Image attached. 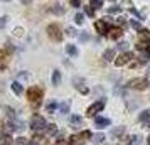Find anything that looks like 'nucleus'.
<instances>
[{"label": "nucleus", "mask_w": 150, "mask_h": 145, "mask_svg": "<svg viewBox=\"0 0 150 145\" xmlns=\"http://www.w3.org/2000/svg\"><path fill=\"white\" fill-rule=\"evenodd\" d=\"M27 100L32 106H39L42 101V90L39 86H30L27 90Z\"/></svg>", "instance_id": "1"}, {"label": "nucleus", "mask_w": 150, "mask_h": 145, "mask_svg": "<svg viewBox=\"0 0 150 145\" xmlns=\"http://www.w3.org/2000/svg\"><path fill=\"white\" fill-rule=\"evenodd\" d=\"M46 127H47V123H46L44 117H41V115H34V117H32V120H30V128L34 132L46 130Z\"/></svg>", "instance_id": "2"}, {"label": "nucleus", "mask_w": 150, "mask_h": 145, "mask_svg": "<svg viewBox=\"0 0 150 145\" xmlns=\"http://www.w3.org/2000/svg\"><path fill=\"white\" fill-rule=\"evenodd\" d=\"M47 35L52 39V41L59 42L62 39V32H61V27L57 25V24H51L47 25Z\"/></svg>", "instance_id": "3"}, {"label": "nucleus", "mask_w": 150, "mask_h": 145, "mask_svg": "<svg viewBox=\"0 0 150 145\" xmlns=\"http://www.w3.org/2000/svg\"><path fill=\"white\" fill-rule=\"evenodd\" d=\"M132 59H133V52H123V54H120V56L115 59V66H116V68L127 66V64L132 61Z\"/></svg>", "instance_id": "4"}, {"label": "nucleus", "mask_w": 150, "mask_h": 145, "mask_svg": "<svg viewBox=\"0 0 150 145\" xmlns=\"http://www.w3.org/2000/svg\"><path fill=\"white\" fill-rule=\"evenodd\" d=\"M149 79L147 78H137V79H133V81H130V88H133V90H145L147 86H149Z\"/></svg>", "instance_id": "5"}, {"label": "nucleus", "mask_w": 150, "mask_h": 145, "mask_svg": "<svg viewBox=\"0 0 150 145\" xmlns=\"http://www.w3.org/2000/svg\"><path fill=\"white\" fill-rule=\"evenodd\" d=\"M103 106H105V101H103V100H101V101H96V103H93V105H91V106L88 108L86 115H88V117H95L98 111H101V110H103Z\"/></svg>", "instance_id": "6"}, {"label": "nucleus", "mask_w": 150, "mask_h": 145, "mask_svg": "<svg viewBox=\"0 0 150 145\" xmlns=\"http://www.w3.org/2000/svg\"><path fill=\"white\" fill-rule=\"evenodd\" d=\"M88 138H91V132H88V130H84V132H81L79 135H74V137L71 138L74 144H84Z\"/></svg>", "instance_id": "7"}, {"label": "nucleus", "mask_w": 150, "mask_h": 145, "mask_svg": "<svg viewBox=\"0 0 150 145\" xmlns=\"http://www.w3.org/2000/svg\"><path fill=\"white\" fill-rule=\"evenodd\" d=\"M95 29L100 34H108V24L105 21H96L95 22Z\"/></svg>", "instance_id": "8"}, {"label": "nucleus", "mask_w": 150, "mask_h": 145, "mask_svg": "<svg viewBox=\"0 0 150 145\" xmlns=\"http://www.w3.org/2000/svg\"><path fill=\"white\" fill-rule=\"evenodd\" d=\"M122 34H123V30L120 27H113V29H110L108 39H118V37H122Z\"/></svg>", "instance_id": "9"}, {"label": "nucleus", "mask_w": 150, "mask_h": 145, "mask_svg": "<svg viewBox=\"0 0 150 145\" xmlns=\"http://www.w3.org/2000/svg\"><path fill=\"white\" fill-rule=\"evenodd\" d=\"M95 125L98 127V128H105V127L110 125V120L108 118H103V117H96L95 118Z\"/></svg>", "instance_id": "10"}, {"label": "nucleus", "mask_w": 150, "mask_h": 145, "mask_svg": "<svg viewBox=\"0 0 150 145\" xmlns=\"http://www.w3.org/2000/svg\"><path fill=\"white\" fill-rule=\"evenodd\" d=\"M138 120H140L147 128H150V111H142V115L138 117Z\"/></svg>", "instance_id": "11"}, {"label": "nucleus", "mask_w": 150, "mask_h": 145, "mask_svg": "<svg viewBox=\"0 0 150 145\" xmlns=\"http://www.w3.org/2000/svg\"><path fill=\"white\" fill-rule=\"evenodd\" d=\"M138 39H140V42H149L150 41V30H147V29H140V32H138Z\"/></svg>", "instance_id": "12"}, {"label": "nucleus", "mask_w": 150, "mask_h": 145, "mask_svg": "<svg viewBox=\"0 0 150 145\" xmlns=\"http://www.w3.org/2000/svg\"><path fill=\"white\" fill-rule=\"evenodd\" d=\"M69 123H71V127H73V128H79V127L83 125V120H81V117L73 115V117H71V120H69Z\"/></svg>", "instance_id": "13"}, {"label": "nucleus", "mask_w": 150, "mask_h": 145, "mask_svg": "<svg viewBox=\"0 0 150 145\" xmlns=\"http://www.w3.org/2000/svg\"><path fill=\"white\" fill-rule=\"evenodd\" d=\"M30 145H46V138H44V137H39V135H35V137L32 138Z\"/></svg>", "instance_id": "14"}, {"label": "nucleus", "mask_w": 150, "mask_h": 145, "mask_svg": "<svg viewBox=\"0 0 150 145\" xmlns=\"http://www.w3.org/2000/svg\"><path fill=\"white\" fill-rule=\"evenodd\" d=\"M0 145H14V140H12L10 135H4L0 138Z\"/></svg>", "instance_id": "15"}, {"label": "nucleus", "mask_w": 150, "mask_h": 145, "mask_svg": "<svg viewBox=\"0 0 150 145\" xmlns=\"http://www.w3.org/2000/svg\"><path fill=\"white\" fill-rule=\"evenodd\" d=\"M59 83H61V73L59 71H54L52 73V84L54 86H59Z\"/></svg>", "instance_id": "16"}, {"label": "nucleus", "mask_w": 150, "mask_h": 145, "mask_svg": "<svg viewBox=\"0 0 150 145\" xmlns=\"http://www.w3.org/2000/svg\"><path fill=\"white\" fill-rule=\"evenodd\" d=\"M12 90H14V93L15 95H22V91H24V88H22V84L21 83H12Z\"/></svg>", "instance_id": "17"}, {"label": "nucleus", "mask_w": 150, "mask_h": 145, "mask_svg": "<svg viewBox=\"0 0 150 145\" xmlns=\"http://www.w3.org/2000/svg\"><path fill=\"white\" fill-rule=\"evenodd\" d=\"M111 133H113V137H122L125 133V127H116V128L111 130Z\"/></svg>", "instance_id": "18"}, {"label": "nucleus", "mask_w": 150, "mask_h": 145, "mask_svg": "<svg viewBox=\"0 0 150 145\" xmlns=\"http://www.w3.org/2000/svg\"><path fill=\"white\" fill-rule=\"evenodd\" d=\"M14 145H30V142L25 137H19L17 140H14Z\"/></svg>", "instance_id": "19"}, {"label": "nucleus", "mask_w": 150, "mask_h": 145, "mask_svg": "<svg viewBox=\"0 0 150 145\" xmlns=\"http://www.w3.org/2000/svg\"><path fill=\"white\" fill-rule=\"evenodd\" d=\"M66 52H68L69 56H76L78 54V49H76L73 44H68V46H66Z\"/></svg>", "instance_id": "20"}, {"label": "nucleus", "mask_w": 150, "mask_h": 145, "mask_svg": "<svg viewBox=\"0 0 150 145\" xmlns=\"http://www.w3.org/2000/svg\"><path fill=\"white\" fill-rule=\"evenodd\" d=\"M7 62V52L5 51H0V68H4Z\"/></svg>", "instance_id": "21"}, {"label": "nucleus", "mask_w": 150, "mask_h": 145, "mask_svg": "<svg viewBox=\"0 0 150 145\" xmlns=\"http://www.w3.org/2000/svg\"><path fill=\"white\" fill-rule=\"evenodd\" d=\"M46 130H47V135H54L56 132H57V128H56V125L54 123H51L46 127Z\"/></svg>", "instance_id": "22"}, {"label": "nucleus", "mask_w": 150, "mask_h": 145, "mask_svg": "<svg viewBox=\"0 0 150 145\" xmlns=\"http://www.w3.org/2000/svg\"><path fill=\"white\" fill-rule=\"evenodd\" d=\"M113 57H115V51H113V49H108V51L105 52V59H106V61H111Z\"/></svg>", "instance_id": "23"}, {"label": "nucleus", "mask_w": 150, "mask_h": 145, "mask_svg": "<svg viewBox=\"0 0 150 145\" xmlns=\"http://www.w3.org/2000/svg\"><path fill=\"white\" fill-rule=\"evenodd\" d=\"M59 111H61V113H68V111H69V101H64V103H61V106H59Z\"/></svg>", "instance_id": "24"}, {"label": "nucleus", "mask_w": 150, "mask_h": 145, "mask_svg": "<svg viewBox=\"0 0 150 145\" xmlns=\"http://www.w3.org/2000/svg\"><path fill=\"white\" fill-rule=\"evenodd\" d=\"M56 108H57V103H56V101H51V103L47 105V108H46V110H47V113H52Z\"/></svg>", "instance_id": "25"}, {"label": "nucleus", "mask_w": 150, "mask_h": 145, "mask_svg": "<svg viewBox=\"0 0 150 145\" xmlns=\"http://www.w3.org/2000/svg\"><path fill=\"white\" fill-rule=\"evenodd\" d=\"M103 5V0H91V7L93 8H100Z\"/></svg>", "instance_id": "26"}, {"label": "nucleus", "mask_w": 150, "mask_h": 145, "mask_svg": "<svg viewBox=\"0 0 150 145\" xmlns=\"http://www.w3.org/2000/svg\"><path fill=\"white\" fill-rule=\"evenodd\" d=\"M74 22L78 24V25H81L83 22H84V17H83V14H76V17H74Z\"/></svg>", "instance_id": "27"}, {"label": "nucleus", "mask_w": 150, "mask_h": 145, "mask_svg": "<svg viewBox=\"0 0 150 145\" xmlns=\"http://www.w3.org/2000/svg\"><path fill=\"white\" fill-rule=\"evenodd\" d=\"M5 113H7V117H8V118H12V120L15 118V115H14V110H12V108H8V106H5Z\"/></svg>", "instance_id": "28"}, {"label": "nucleus", "mask_w": 150, "mask_h": 145, "mask_svg": "<svg viewBox=\"0 0 150 145\" xmlns=\"http://www.w3.org/2000/svg\"><path fill=\"white\" fill-rule=\"evenodd\" d=\"M95 140L98 144H101L103 140H105V135H103V133H98V135H95Z\"/></svg>", "instance_id": "29"}, {"label": "nucleus", "mask_w": 150, "mask_h": 145, "mask_svg": "<svg viewBox=\"0 0 150 145\" xmlns=\"http://www.w3.org/2000/svg\"><path fill=\"white\" fill-rule=\"evenodd\" d=\"M130 145H140V137L137 135V137L132 138V142H130Z\"/></svg>", "instance_id": "30"}, {"label": "nucleus", "mask_w": 150, "mask_h": 145, "mask_svg": "<svg viewBox=\"0 0 150 145\" xmlns=\"http://www.w3.org/2000/svg\"><path fill=\"white\" fill-rule=\"evenodd\" d=\"M137 49H138V51H143V49H147V42H138V44H137Z\"/></svg>", "instance_id": "31"}, {"label": "nucleus", "mask_w": 150, "mask_h": 145, "mask_svg": "<svg viewBox=\"0 0 150 145\" xmlns=\"http://www.w3.org/2000/svg\"><path fill=\"white\" fill-rule=\"evenodd\" d=\"M69 2H71L73 7H79V5H81V0H69Z\"/></svg>", "instance_id": "32"}, {"label": "nucleus", "mask_w": 150, "mask_h": 145, "mask_svg": "<svg viewBox=\"0 0 150 145\" xmlns=\"http://www.w3.org/2000/svg\"><path fill=\"white\" fill-rule=\"evenodd\" d=\"M5 24H7V17H2V19H0V29L4 27Z\"/></svg>", "instance_id": "33"}, {"label": "nucleus", "mask_w": 150, "mask_h": 145, "mask_svg": "<svg viewBox=\"0 0 150 145\" xmlns=\"http://www.w3.org/2000/svg\"><path fill=\"white\" fill-rule=\"evenodd\" d=\"M86 14H88V15H95V10H93V7H86Z\"/></svg>", "instance_id": "34"}, {"label": "nucleus", "mask_w": 150, "mask_h": 145, "mask_svg": "<svg viewBox=\"0 0 150 145\" xmlns=\"http://www.w3.org/2000/svg\"><path fill=\"white\" fill-rule=\"evenodd\" d=\"M56 145H69V142H68V140H57Z\"/></svg>", "instance_id": "35"}, {"label": "nucleus", "mask_w": 150, "mask_h": 145, "mask_svg": "<svg viewBox=\"0 0 150 145\" xmlns=\"http://www.w3.org/2000/svg\"><path fill=\"white\" fill-rule=\"evenodd\" d=\"M68 35H76V32H74V29H73V27L68 29Z\"/></svg>", "instance_id": "36"}, {"label": "nucleus", "mask_w": 150, "mask_h": 145, "mask_svg": "<svg viewBox=\"0 0 150 145\" xmlns=\"http://www.w3.org/2000/svg\"><path fill=\"white\" fill-rule=\"evenodd\" d=\"M118 10H120L118 7H111V8L108 10V12H110V14H115V12H118Z\"/></svg>", "instance_id": "37"}, {"label": "nucleus", "mask_w": 150, "mask_h": 145, "mask_svg": "<svg viewBox=\"0 0 150 145\" xmlns=\"http://www.w3.org/2000/svg\"><path fill=\"white\" fill-rule=\"evenodd\" d=\"M88 39H89L88 34H83V35H81V41H88Z\"/></svg>", "instance_id": "38"}, {"label": "nucleus", "mask_w": 150, "mask_h": 145, "mask_svg": "<svg viewBox=\"0 0 150 145\" xmlns=\"http://www.w3.org/2000/svg\"><path fill=\"white\" fill-rule=\"evenodd\" d=\"M132 25H133L135 29H140V25H138V22H135V21H132Z\"/></svg>", "instance_id": "39"}, {"label": "nucleus", "mask_w": 150, "mask_h": 145, "mask_svg": "<svg viewBox=\"0 0 150 145\" xmlns=\"http://www.w3.org/2000/svg\"><path fill=\"white\" fill-rule=\"evenodd\" d=\"M149 81H150V66H149Z\"/></svg>", "instance_id": "40"}, {"label": "nucleus", "mask_w": 150, "mask_h": 145, "mask_svg": "<svg viewBox=\"0 0 150 145\" xmlns=\"http://www.w3.org/2000/svg\"><path fill=\"white\" fill-rule=\"evenodd\" d=\"M0 130H2V123H0Z\"/></svg>", "instance_id": "41"}, {"label": "nucleus", "mask_w": 150, "mask_h": 145, "mask_svg": "<svg viewBox=\"0 0 150 145\" xmlns=\"http://www.w3.org/2000/svg\"><path fill=\"white\" fill-rule=\"evenodd\" d=\"M149 54H150V51H149Z\"/></svg>", "instance_id": "42"}, {"label": "nucleus", "mask_w": 150, "mask_h": 145, "mask_svg": "<svg viewBox=\"0 0 150 145\" xmlns=\"http://www.w3.org/2000/svg\"><path fill=\"white\" fill-rule=\"evenodd\" d=\"M149 140H150V138H149Z\"/></svg>", "instance_id": "43"}]
</instances>
